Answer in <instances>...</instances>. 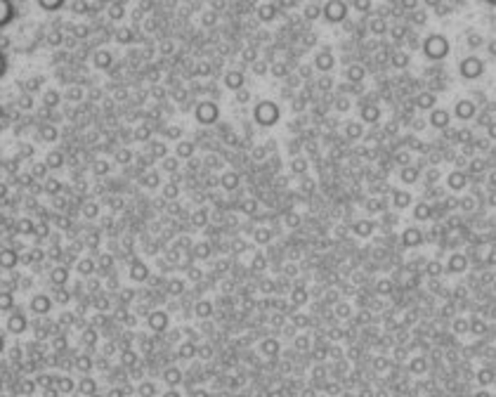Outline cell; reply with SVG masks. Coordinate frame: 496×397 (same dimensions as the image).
<instances>
[{"instance_id": "4", "label": "cell", "mask_w": 496, "mask_h": 397, "mask_svg": "<svg viewBox=\"0 0 496 397\" xmlns=\"http://www.w3.org/2000/svg\"><path fill=\"white\" fill-rule=\"evenodd\" d=\"M347 2L345 0H326L324 2V19L329 24H343L347 19Z\"/></svg>"}, {"instance_id": "46", "label": "cell", "mask_w": 496, "mask_h": 397, "mask_svg": "<svg viewBox=\"0 0 496 397\" xmlns=\"http://www.w3.org/2000/svg\"><path fill=\"white\" fill-rule=\"evenodd\" d=\"M440 201H442L444 210L449 213V210H456V208H459V201H461V198H456V197H442Z\"/></svg>"}, {"instance_id": "37", "label": "cell", "mask_w": 496, "mask_h": 397, "mask_svg": "<svg viewBox=\"0 0 496 397\" xmlns=\"http://www.w3.org/2000/svg\"><path fill=\"white\" fill-rule=\"evenodd\" d=\"M371 213H385V208H388V201L385 198H371L369 203H366Z\"/></svg>"}, {"instance_id": "5", "label": "cell", "mask_w": 496, "mask_h": 397, "mask_svg": "<svg viewBox=\"0 0 496 397\" xmlns=\"http://www.w3.org/2000/svg\"><path fill=\"white\" fill-rule=\"evenodd\" d=\"M312 64H315V69L319 73H331L335 69V54H333V50L329 45H324V47H319L315 52V57H312Z\"/></svg>"}, {"instance_id": "57", "label": "cell", "mask_w": 496, "mask_h": 397, "mask_svg": "<svg viewBox=\"0 0 496 397\" xmlns=\"http://www.w3.org/2000/svg\"><path fill=\"white\" fill-rule=\"evenodd\" d=\"M487 135L492 137V140H496V121H492V123L487 126Z\"/></svg>"}, {"instance_id": "44", "label": "cell", "mask_w": 496, "mask_h": 397, "mask_svg": "<svg viewBox=\"0 0 496 397\" xmlns=\"http://www.w3.org/2000/svg\"><path fill=\"white\" fill-rule=\"evenodd\" d=\"M475 121H478L480 126H485V128H487L489 123L494 121V118H492V111H489V109H482L480 114H475Z\"/></svg>"}, {"instance_id": "40", "label": "cell", "mask_w": 496, "mask_h": 397, "mask_svg": "<svg viewBox=\"0 0 496 397\" xmlns=\"http://www.w3.org/2000/svg\"><path fill=\"white\" fill-rule=\"evenodd\" d=\"M475 137H473V130L470 128H461L459 133H456V142H461V145H470Z\"/></svg>"}, {"instance_id": "27", "label": "cell", "mask_w": 496, "mask_h": 397, "mask_svg": "<svg viewBox=\"0 0 496 397\" xmlns=\"http://www.w3.org/2000/svg\"><path fill=\"white\" fill-rule=\"evenodd\" d=\"M307 171H310V161H307L305 156L291 159V173H293V175H305Z\"/></svg>"}, {"instance_id": "34", "label": "cell", "mask_w": 496, "mask_h": 397, "mask_svg": "<svg viewBox=\"0 0 496 397\" xmlns=\"http://www.w3.org/2000/svg\"><path fill=\"white\" fill-rule=\"evenodd\" d=\"M251 99H253V92L248 90V88H244V90L234 92V104H239V107H244V104H251Z\"/></svg>"}, {"instance_id": "15", "label": "cell", "mask_w": 496, "mask_h": 397, "mask_svg": "<svg viewBox=\"0 0 496 397\" xmlns=\"http://www.w3.org/2000/svg\"><path fill=\"white\" fill-rule=\"evenodd\" d=\"M272 241H274V232H272L270 227H255L253 229V244L258 246V248H265Z\"/></svg>"}, {"instance_id": "14", "label": "cell", "mask_w": 496, "mask_h": 397, "mask_svg": "<svg viewBox=\"0 0 496 397\" xmlns=\"http://www.w3.org/2000/svg\"><path fill=\"white\" fill-rule=\"evenodd\" d=\"M194 154H196V142H191V140H180V142H175V156H177L180 161H189Z\"/></svg>"}, {"instance_id": "2", "label": "cell", "mask_w": 496, "mask_h": 397, "mask_svg": "<svg viewBox=\"0 0 496 397\" xmlns=\"http://www.w3.org/2000/svg\"><path fill=\"white\" fill-rule=\"evenodd\" d=\"M191 111H194V121L203 128L215 126L217 121H220V107H217V102H213V99H198Z\"/></svg>"}, {"instance_id": "29", "label": "cell", "mask_w": 496, "mask_h": 397, "mask_svg": "<svg viewBox=\"0 0 496 397\" xmlns=\"http://www.w3.org/2000/svg\"><path fill=\"white\" fill-rule=\"evenodd\" d=\"M81 213H83V217H85V220H97V217H99V203H95V201L83 203Z\"/></svg>"}, {"instance_id": "9", "label": "cell", "mask_w": 496, "mask_h": 397, "mask_svg": "<svg viewBox=\"0 0 496 397\" xmlns=\"http://www.w3.org/2000/svg\"><path fill=\"white\" fill-rule=\"evenodd\" d=\"M376 227H378L376 220H371V217H359V220L352 222V234L357 236V239H369V236H373Z\"/></svg>"}, {"instance_id": "18", "label": "cell", "mask_w": 496, "mask_h": 397, "mask_svg": "<svg viewBox=\"0 0 496 397\" xmlns=\"http://www.w3.org/2000/svg\"><path fill=\"white\" fill-rule=\"evenodd\" d=\"M414 220H416V222H428V220H433V203H428V201H421V203H416V208H414Z\"/></svg>"}, {"instance_id": "48", "label": "cell", "mask_w": 496, "mask_h": 397, "mask_svg": "<svg viewBox=\"0 0 496 397\" xmlns=\"http://www.w3.org/2000/svg\"><path fill=\"white\" fill-rule=\"evenodd\" d=\"M459 208H461V210H466V213L475 210V197H463L459 201Z\"/></svg>"}, {"instance_id": "51", "label": "cell", "mask_w": 496, "mask_h": 397, "mask_svg": "<svg viewBox=\"0 0 496 397\" xmlns=\"http://www.w3.org/2000/svg\"><path fill=\"white\" fill-rule=\"evenodd\" d=\"M406 147H409V149H416V152H425V149H428V147H425L423 142H418L416 137H406Z\"/></svg>"}, {"instance_id": "36", "label": "cell", "mask_w": 496, "mask_h": 397, "mask_svg": "<svg viewBox=\"0 0 496 397\" xmlns=\"http://www.w3.org/2000/svg\"><path fill=\"white\" fill-rule=\"evenodd\" d=\"M397 222H399V217L392 215V213H383V217H380V227H383V232H390Z\"/></svg>"}, {"instance_id": "53", "label": "cell", "mask_w": 496, "mask_h": 397, "mask_svg": "<svg viewBox=\"0 0 496 397\" xmlns=\"http://www.w3.org/2000/svg\"><path fill=\"white\" fill-rule=\"evenodd\" d=\"M265 156H267L265 145H260V147H255V149H253V159H258V161H260V159H265Z\"/></svg>"}, {"instance_id": "45", "label": "cell", "mask_w": 496, "mask_h": 397, "mask_svg": "<svg viewBox=\"0 0 496 397\" xmlns=\"http://www.w3.org/2000/svg\"><path fill=\"white\" fill-rule=\"evenodd\" d=\"M107 206L111 208V210H123V208H126V201L121 197H107Z\"/></svg>"}, {"instance_id": "16", "label": "cell", "mask_w": 496, "mask_h": 397, "mask_svg": "<svg viewBox=\"0 0 496 397\" xmlns=\"http://www.w3.org/2000/svg\"><path fill=\"white\" fill-rule=\"evenodd\" d=\"M447 185H449V190H454V192L466 190V187H468V175H466L463 171H454V173H449Z\"/></svg>"}, {"instance_id": "39", "label": "cell", "mask_w": 496, "mask_h": 397, "mask_svg": "<svg viewBox=\"0 0 496 397\" xmlns=\"http://www.w3.org/2000/svg\"><path fill=\"white\" fill-rule=\"evenodd\" d=\"M406 64H409V54H406L404 50H397V52L392 54V66H397V69H404Z\"/></svg>"}, {"instance_id": "55", "label": "cell", "mask_w": 496, "mask_h": 397, "mask_svg": "<svg viewBox=\"0 0 496 397\" xmlns=\"http://www.w3.org/2000/svg\"><path fill=\"white\" fill-rule=\"evenodd\" d=\"M416 5H418V0H402V9H409V12H414Z\"/></svg>"}, {"instance_id": "24", "label": "cell", "mask_w": 496, "mask_h": 397, "mask_svg": "<svg viewBox=\"0 0 496 397\" xmlns=\"http://www.w3.org/2000/svg\"><path fill=\"white\" fill-rule=\"evenodd\" d=\"M369 31L373 33V36H383V33L388 31V21H385V17H383V14H376V17H371V21H369Z\"/></svg>"}, {"instance_id": "58", "label": "cell", "mask_w": 496, "mask_h": 397, "mask_svg": "<svg viewBox=\"0 0 496 397\" xmlns=\"http://www.w3.org/2000/svg\"><path fill=\"white\" fill-rule=\"evenodd\" d=\"M397 130H399V126H397V123H388V126H385V135H395Z\"/></svg>"}, {"instance_id": "47", "label": "cell", "mask_w": 496, "mask_h": 397, "mask_svg": "<svg viewBox=\"0 0 496 397\" xmlns=\"http://www.w3.org/2000/svg\"><path fill=\"white\" fill-rule=\"evenodd\" d=\"M425 19H428V14H425V9H418V7H416L414 12H411V21H414L416 26H423V24H425Z\"/></svg>"}, {"instance_id": "28", "label": "cell", "mask_w": 496, "mask_h": 397, "mask_svg": "<svg viewBox=\"0 0 496 397\" xmlns=\"http://www.w3.org/2000/svg\"><path fill=\"white\" fill-rule=\"evenodd\" d=\"M109 171H111V161H109V159H102V156H99V159L92 161V173H95V175L102 178V175H109Z\"/></svg>"}, {"instance_id": "38", "label": "cell", "mask_w": 496, "mask_h": 397, "mask_svg": "<svg viewBox=\"0 0 496 397\" xmlns=\"http://www.w3.org/2000/svg\"><path fill=\"white\" fill-rule=\"evenodd\" d=\"M239 208H241V213H246V215H255L258 213V201L255 198H244Z\"/></svg>"}, {"instance_id": "49", "label": "cell", "mask_w": 496, "mask_h": 397, "mask_svg": "<svg viewBox=\"0 0 496 397\" xmlns=\"http://www.w3.org/2000/svg\"><path fill=\"white\" fill-rule=\"evenodd\" d=\"M390 36L395 38V40H402V38L409 36V28L406 26H392L390 28Z\"/></svg>"}, {"instance_id": "3", "label": "cell", "mask_w": 496, "mask_h": 397, "mask_svg": "<svg viewBox=\"0 0 496 397\" xmlns=\"http://www.w3.org/2000/svg\"><path fill=\"white\" fill-rule=\"evenodd\" d=\"M423 54L428 59H433V62L444 59V57L449 54V40L444 36H440V33H430V36L423 40Z\"/></svg>"}, {"instance_id": "52", "label": "cell", "mask_w": 496, "mask_h": 397, "mask_svg": "<svg viewBox=\"0 0 496 397\" xmlns=\"http://www.w3.org/2000/svg\"><path fill=\"white\" fill-rule=\"evenodd\" d=\"M482 43H485V40H482V36H480V33H468V47H470V50L480 47Z\"/></svg>"}, {"instance_id": "13", "label": "cell", "mask_w": 496, "mask_h": 397, "mask_svg": "<svg viewBox=\"0 0 496 397\" xmlns=\"http://www.w3.org/2000/svg\"><path fill=\"white\" fill-rule=\"evenodd\" d=\"M359 116H361V123H369V126H376L380 121V109L376 104H369V102H364L359 109Z\"/></svg>"}, {"instance_id": "6", "label": "cell", "mask_w": 496, "mask_h": 397, "mask_svg": "<svg viewBox=\"0 0 496 397\" xmlns=\"http://www.w3.org/2000/svg\"><path fill=\"white\" fill-rule=\"evenodd\" d=\"M428 244L425 241V232L423 229H418V227H406L404 232L399 234V246L404 248V251H414L418 246Z\"/></svg>"}, {"instance_id": "30", "label": "cell", "mask_w": 496, "mask_h": 397, "mask_svg": "<svg viewBox=\"0 0 496 397\" xmlns=\"http://www.w3.org/2000/svg\"><path fill=\"white\" fill-rule=\"evenodd\" d=\"M161 168L163 173H170V175H175L177 173V168H180V159L177 156H165L161 161Z\"/></svg>"}, {"instance_id": "56", "label": "cell", "mask_w": 496, "mask_h": 397, "mask_svg": "<svg viewBox=\"0 0 496 397\" xmlns=\"http://www.w3.org/2000/svg\"><path fill=\"white\" fill-rule=\"evenodd\" d=\"M395 161L397 163H402V168H404V166H409V154H397V156H395Z\"/></svg>"}, {"instance_id": "50", "label": "cell", "mask_w": 496, "mask_h": 397, "mask_svg": "<svg viewBox=\"0 0 496 397\" xmlns=\"http://www.w3.org/2000/svg\"><path fill=\"white\" fill-rule=\"evenodd\" d=\"M440 180H442V175H440V171H437V168H430V171L425 173V182H428L430 187H433L435 182H440Z\"/></svg>"}, {"instance_id": "25", "label": "cell", "mask_w": 496, "mask_h": 397, "mask_svg": "<svg viewBox=\"0 0 496 397\" xmlns=\"http://www.w3.org/2000/svg\"><path fill=\"white\" fill-rule=\"evenodd\" d=\"M142 187H147V190H156L159 185H161V175L156 171H147V173H142Z\"/></svg>"}, {"instance_id": "32", "label": "cell", "mask_w": 496, "mask_h": 397, "mask_svg": "<svg viewBox=\"0 0 496 397\" xmlns=\"http://www.w3.org/2000/svg\"><path fill=\"white\" fill-rule=\"evenodd\" d=\"M487 168H489V163L485 161V159H473V161L468 163V173H470V175H482Z\"/></svg>"}, {"instance_id": "60", "label": "cell", "mask_w": 496, "mask_h": 397, "mask_svg": "<svg viewBox=\"0 0 496 397\" xmlns=\"http://www.w3.org/2000/svg\"><path fill=\"white\" fill-rule=\"evenodd\" d=\"M423 2L428 7H440V5H442V0H423Z\"/></svg>"}, {"instance_id": "61", "label": "cell", "mask_w": 496, "mask_h": 397, "mask_svg": "<svg viewBox=\"0 0 496 397\" xmlns=\"http://www.w3.org/2000/svg\"><path fill=\"white\" fill-rule=\"evenodd\" d=\"M489 52L496 57V40H492V43H489Z\"/></svg>"}, {"instance_id": "31", "label": "cell", "mask_w": 496, "mask_h": 397, "mask_svg": "<svg viewBox=\"0 0 496 397\" xmlns=\"http://www.w3.org/2000/svg\"><path fill=\"white\" fill-rule=\"evenodd\" d=\"M416 107L418 109H433L435 107V95L433 92H421L416 97Z\"/></svg>"}, {"instance_id": "7", "label": "cell", "mask_w": 496, "mask_h": 397, "mask_svg": "<svg viewBox=\"0 0 496 397\" xmlns=\"http://www.w3.org/2000/svg\"><path fill=\"white\" fill-rule=\"evenodd\" d=\"M222 88L229 92H239V90H244V88H248L246 85V71L244 69H227L222 73Z\"/></svg>"}, {"instance_id": "12", "label": "cell", "mask_w": 496, "mask_h": 397, "mask_svg": "<svg viewBox=\"0 0 496 397\" xmlns=\"http://www.w3.org/2000/svg\"><path fill=\"white\" fill-rule=\"evenodd\" d=\"M147 156H152L154 161H163L168 156V145L163 140H149L147 142Z\"/></svg>"}, {"instance_id": "62", "label": "cell", "mask_w": 496, "mask_h": 397, "mask_svg": "<svg viewBox=\"0 0 496 397\" xmlns=\"http://www.w3.org/2000/svg\"><path fill=\"white\" fill-rule=\"evenodd\" d=\"M487 2H492V5H496V0H487Z\"/></svg>"}, {"instance_id": "42", "label": "cell", "mask_w": 496, "mask_h": 397, "mask_svg": "<svg viewBox=\"0 0 496 397\" xmlns=\"http://www.w3.org/2000/svg\"><path fill=\"white\" fill-rule=\"evenodd\" d=\"M284 222H286V227H289V229H298V227L303 225V217L298 215V213H289V215L284 217Z\"/></svg>"}, {"instance_id": "33", "label": "cell", "mask_w": 496, "mask_h": 397, "mask_svg": "<svg viewBox=\"0 0 496 397\" xmlns=\"http://www.w3.org/2000/svg\"><path fill=\"white\" fill-rule=\"evenodd\" d=\"M191 225L196 227V229H203V227H208V210H206V208H201V210H196V213L191 215Z\"/></svg>"}, {"instance_id": "8", "label": "cell", "mask_w": 496, "mask_h": 397, "mask_svg": "<svg viewBox=\"0 0 496 397\" xmlns=\"http://www.w3.org/2000/svg\"><path fill=\"white\" fill-rule=\"evenodd\" d=\"M482 71H485V64H482L480 57H466V59L459 64V73L466 78V81H475V78H480Z\"/></svg>"}, {"instance_id": "20", "label": "cell", "mask_w": 496, "mask_h": 397, "mask_svg": "<svg viewBox=\"0 0 496 397\" xmlns=\"http://www.w3.org/2000/svg\"><path fill=\"white\" fill-rule=\"evenodd\" d=\"M111 159H114V163H118V166H128V163L135 161V154H133L130 147H118Z\"/></svg>"}, {"instance_id": "11", "label": "cell", "mask_w": 496, "mask_h": 397, "mask_svg": "<svg viewBox=\"0 0 496 397\" xmlns=\"http://www.w3.org/2000/svg\"><path fill=\"white\" fill-rule=\"evenodd\" d=\"M366 78V66H361V64H347L345 66V81L352 83V85H359L361 81Z\"/></svg>"}, {"instance_id": "22", "label": "cell", "mask_w": 496, "mask_h": 397, "mask_svg": "<svg viewBox=\"0 0 496 397\" xmlns=\"http://www.w3.org/2000/svg\"><path fill=\"white\" fill-rule=\"evenodd\" d=\"M239 57H241V64L251 66L253 62H258V59H260V50H258L255 45H246V47H241Z\"/></svg>"}, {"instance_id": "23", "label": "cell", "mask_w": 496, "mask_h": 397, "mask_svg": "<svg viewBox=\"0 0 496 397\" xmlns=\"http://www.w3.org/2000/svg\"><path fill=\"white\" fill-rule=\"evenodd\" d=\"M399 178H402L404 185H414V182H418V178H421V168H418V166H404L402 173H399Z\"/></svg>"}, {"instance_id": "1", "label": "cell", "mask_w": 496, "mask_h": 397, "mask_svg": "<svg viewBox=\"0 0 496 397\" xmlns=\"http://www.w3.org/2000/svg\"><path fill=\"white\" fill-rule=\"evenodd\" d=\"M253 121L260 128H274L281 121V107L274 99H260L253 104Z\"/></svg>"}, {"instance_id": "35", "label": "cell", "mask_w": 496, "mask_h": 397, "mask_svg": "<svg viewBox=\"0 0 496 397\" xmlns=\"http://www.w3.org/2000/svg\"><path fill=\"white\" fill-rule=\"evenodd\" d=\"M177 194H180V187H177V180L168 182V185L163 187V198H168V201H172V198H177Z\"/></svg>"}, {"instance_id": "26", "label": "cell", "mask_w": 496, "mask_h": 397, "mask_svg": "<svg viewBox=\"0 0 496 397\" xmlns=\"http://www.w3.org/2000/svg\"><path fill=\"white\" fill-rule=\"evenodd\" d=\"M411 194L409 192H402V190H392V203H395V208H406V206H411Z\"/></svg>"}, {"instance_id": "54", "label": "cell", "mask_w": 496, "mask_h": 397, "mask_svg": "<svg viewBox=\"0 0 496 397\" xmlns=\"http://www.w3.org/2000/svg\"><path fill=\"white\" fill-rule=\"evenodd\" d=\"M303 192H305V194H312V192H315V180H307L305 178V180H303Z\"/></svg>"}, {"instance_id": "17", "label": "cell", "mask_w": 496, "mask_h": 397, "mask_svg": "<svg viewBox=\"0 0 496 397\" xmlns=\"http://www.w3.org/2000/svg\"><path fill=\"white\" fill-rule=\"evenodd\" d=\"M449 121H451L449 111H444V109H433L430 111V126L444 130V128H449Z\"/></svg>"}, {"instance_id": "41", "label": "cell", "mask_w": 496, "mask_h": 397, "mask_svg": "<svg viewBox=\"0 0 496 397\" xmlns=\"http://www.w3.org/2000/svg\"><path fill=\"white\" fill-rule=\"evenodd\" d=\"M371 0H352V9H357V12H361V14H369L371 12Z\"/></svg>"}, {"instance_id": "59", "label": "cell", "mask_w": 496, "mask_h": 397, "mask_svg": "<svg viewBox=\"0 0 496 397\" xmlns=\"http://www.w3.org/2000/svg\"><path fill=\"white\" fill-rule=\"evenodd\" d=\"M475 102H480V104H487V95H485V92H475Z\"/></svg>"}, {"instance_id": "10", "label": "cell", "mask_w": 496, "mask_h": 397, "mask_svg": "<svg viewBox=\"0 0 496 397\" xmlns=\"http://www.w3.org/2000/svg\"><path fill=\"white\" fill-rule=\"evenodd\" d=\"M454 114L461 121H470V118H475V114H478V104L470 102V99H459L456 107H454Z\"/></svg>"}, {"instance_id": "43", "label": "cell", "mask_w": 496, "mask_h": 397, "mask_svg": "<svg viewBox=\"0 0 496 397\" xmlns=\"http://www.w3.org/2000/svg\"><path fill=\"white\" fill-rule=\"evenodd\" d=\"M333 107H335V111H347L350 109V97H345V95H338V97L333 99Z\"/></svg>"}, {"instance_id": "19", "label": "cell", "mask_w": 496, "mask_h": 397, "mask_svg": "<svg viewBox=\"0 0 496 397\" xmlns=\"http://www.w3.org/2000/svg\"><path fill=\"white\" fill-rule=\"evenodd\" d=\"M220 185H222V190L227 192H234L239 185H241V178H239V173L234 171H227L222 173V178H220Z\"/></svg>"}, {"instance_id": "21", "label": "cell", "mask_w": 496, "mask_h": 397, "mask_svg": "<svg viewBox=\"0 0 496 397\" xmlns=\"http://www.w3.org/2000/svg\"><path fill=\"white\" fill-rule=\"evenodd\" d=\"M364 135V126H361V121H347L345 123V137L354 142V140H359Z\"/></svg>"}]
</instances>
